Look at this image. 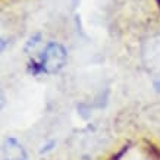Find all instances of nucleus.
<instances>
[{
    "label": "nucleus",
    "mask_w": 160,
    "mask_h": 160,
    "mask_svg": "<svg viewBox=\"0 0 160 160\" xmlns=\"http://www.w3.org/2000/svg\"><path fill=\"white\" fill-rule=\"evenodd\" d=\"M2 160H28V156L19 141L9 137L2 146Z\"/></svg>",
    "instance_id": "obj_3"
},
{
    "label": "nucleus",
    "mask_w": 160,
    "mask_h": 160,
    "mask_svg": "<svg viewBox=\"0 0 160 160\" xmlns=\"http://www.w3.org/2000/svg\"><path fill=\"white\" fill-rule=\"evenodd\" d=\"M154 87H156V90H157V91H160V78L154 82Z\"/></svg>",
    "instance_id": "obj_4"
},
{
    "label": "nucleus",
    "mask_w": 160,
    "mask_h": 160,
    "mask_svg": "<svg viewBox=\"0 0 160 160\" xmlns=\"http://www.w3.org/2000/svg\"><path fill=\"white\" fill-rule=\"evenodd\" d=\"M141 60L150 72L160 73V35L147 38L142 43Z\"/></svg>",
    "instance_id": "obj_2"
},
{
    "label": "nucleus",
    "mask_w": 160,
    "mask_h": 160,
    "mask_svg": "<svg viewBox=\"0 0 160 160\" xmlns=\"http://www.w3.org/2000/svg\"><path fill=\"white\" fill-rule=\"evenodd\" d=\"M68 59L66 49L59 43H49L46 46L38 63H34V72L44 73H58L62 71Z\"/></svg>",
    "instance_id": "obj_1"
}]
</instances>
